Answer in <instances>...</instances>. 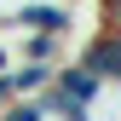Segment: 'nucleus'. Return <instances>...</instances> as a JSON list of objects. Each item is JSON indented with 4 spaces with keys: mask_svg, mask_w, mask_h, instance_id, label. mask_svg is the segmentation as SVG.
I'll use <instances>...</instances> for the list:
<instances>
[{
    "mask_svg": "<svg viewBox=\"0 0 121 121\" xmlns=\"http://www.w3.org/2000/svg\"><path fill=\"white\" fill-rule=\"evenodd\" d=\"M6 23H17L23 35H58L64 40L69 35V6L64 0H29V6H12Z\"/></svg>",
    "mask_w": 121,
    "mask_h": 121,
    "instance_id": "obj_1",
    "label": "nucleus"
},
{
    "mask_svg": "<svg viewBox=\"0 0 121 121\" xmlns=\"http://www.w3.org/2000/svg\"><path fill=\"white\" fill-rule=\"evenodd\" d=\"M6 75H12V92H17V104H23V98H40V92H46L58 69H46V64H17V69H6Z\"/></svg>",
    "mask_w": 121,
    "mask_h": 121,
    "instance_id": "obj_2",
    "label": "nucleus"
},
{
    "mask_svg": "<svg viewBox=\"0 0 121 121\" xmlns=\"http://www.w3.org/2000/svg\"><path fill=\"white\" fill-rule=\"evenodd\" d=\"M23 64L58 69V64H64V40H58V35H23Z\"/></svg>",
    "mask_w": 121,
    "mask_h": 121,
    "instance_id": "obj_3",
    "label": "nucleus"
},
{
    "mask_svg": "<svg viewBox=\"0 0 121 121\" xmlns=\"http://www.w3.org/2000/svg\"><path fill=\"white\" fill-rule=\"evenodd\" d=\"M81 121H121V86H104V92L92 98V110H86Z\"/></svg>",
    "mask_w": 121,
    "mask_h": 121,
    "instance_id": "obj_4",
    "label": "nucleus"
},
{
    "mask_svg": "<svg viewBox=\"0 0 121 121\" xmlns=\"http://www.w3.org/2000/svg\"><path fill=\"white\" fill-rule=\"evenodd\" d=\"M0 121H46V110H40V98H23V104H12Z\"/></svg>",
    "mask_w": 121,
    "mask_h": 121,
    "instance_id": "obj_5",
    "label": "nucleus"
},
{
    "mask_svg": "<svg viewBox=\"0 0 121 121\" xmlns=\"http://www.w3.org/2000/svg\"><path fill=\"white\" fill-rule=\"evenodd\" d=\"M17 104V92H12V75H0V110H12Z\"/></svg>",
    "mask_w": 121,
    "mask_h": 121,
    "instance_id": "obj_6",
    "label": "nucleus"
},
{
    "mask_svg": "<svg viewBox=\"0 0 121 121\" xmlns=\"http://www.w3.org/2000/svg\"><path fill=\"white\" fill-rule=\"evenodd\" d=\"M104 6V17H110V29H121V0H98Z\"/></svg>",
    "mask_w": 121,
    "mask_h": 121,
    "instance_id": "obj_7",
    "label": "nucleus"
},
{
    "mask_svg": "<svg viewBox=\"0 0 121 121\" xmlns=\"http://www.w3.org/2000/svg\"><path fill=\"white\" fill-rule=\"evenodd\" d=\"M6 69H12V52H6V46H0V75H6Z\"/></svg>",
    "mask_w": 121,
    "mask_h": 121,
    "instance_id": "obj_8",
    "label": "nucleus"
},
{
    "mask_svg": "<svg viewBox=\"0 0 121 121\" xmlns=\"http://www.w3.org/2000/svg\"><path fill=\"white\" fill-rule=\"evenodd\" d=\"M0 23H6V17H0Z\"/></svg>",
    "mask_w": 121,
    "mask_h": 121,
    "instance_id": "obj_9",
    "label": "nucleus"
},
{
    "mask_svg": "<svg viewBox=\"0 0 121 121\" xmlns=\"http://www.w3.org/2000/svg\"><path fill=\"white\" fill-rule=\"evenodd\" d=\"M46 121H52V115H46Z\"/></svg>",
    "mask_w": 121,
    "mask_h": 121,
    "instance_id": "obj_10",
    "label": "nucleus"
}]
</instances>
